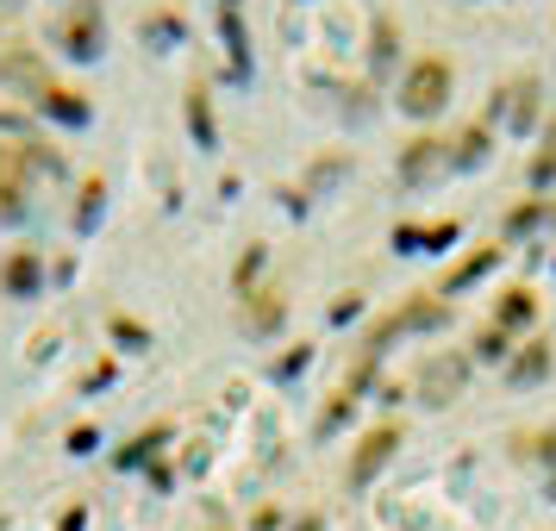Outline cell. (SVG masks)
<instances>
[{
  "label": "cell",
  "mask_w": 556,
  "mask_h": 531,
  "mask_svg": "<svg viewBox=\"0 0 556 531\" xmlns=\"http://www.w3.org/2000/svg\"><path fill=\"white\" fill-rule=\"evenodd\" d=\"M531 313V294H506V306H501V326H519Z\"/></svg>",
  "instance_id": "277c9868"
},
{
  "label": "cell",
  "mask_w": 556,
  "mask_h": 531,
  "mask_svg": "<svg viewBox=\"0 0 556 531\" xmlns=\"http://www.w3.org/2000/svg\"><path fill=\"white\" fill-rule=\"evenodd\" d=\"M394 444H401V431H394V426L369 431V438H363V444H356V456H351V488H363V481L376 476L381 463H388V456H394Z\"/></svg>",
  "instance_id": "6da1fadb"
},
{
  "label": "cell",
  "mask_w": 556,
  "mask_h": 531,
  "mask_svg": "<svg viewBox=\"0 0 556 531\" xmlns=\"http://www.w3.org/2000/svg\"><path fill=\"white\" fill-rule=\"evenodd\" d=\"M438 94H444V69H419V76H413V88H406V106H413V113H431V106H438Z\"/></svg>",
  "instance_id": "7a4b0ae2"
},
{
  "label": "cell",
  "mask_w": 556,
  "mask_h": 531,
  "mask_svg": "<svg viewBox=\"0 0 556 531\" xmlns=\"http://www.w3.org/2000/svg\"><path fill=\"white\" fill-rule=\"evenodd\" d=\"M538 376H544V344H531V351L513 363V381H538Z\"/></svg>",
  "instance_id": "3957f363"
}]
</instances>
